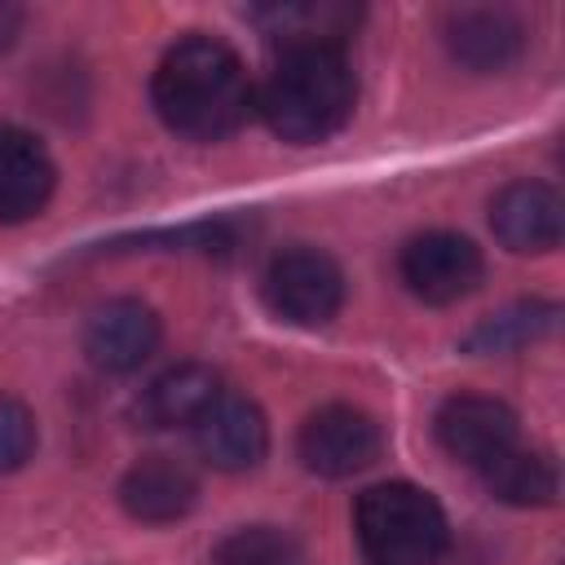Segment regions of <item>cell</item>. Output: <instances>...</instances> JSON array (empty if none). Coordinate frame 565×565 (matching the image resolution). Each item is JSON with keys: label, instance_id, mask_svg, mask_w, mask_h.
Masks as SVG:
<instances>
[{"label": "cell", "instance_id": "cell-5", "mask_svg": "<svg viewBox=\"0 0 565 565\" xmlns=\"http://www.w3.org/2000/svg\"><path fill=\"white\" fill-rule=\"evenodd\" d=\"M384 450L380 424L344 402H331L322 411H313L300 428V459L309 472L318 477H353L362 468H371Z\"/></svg>", "mask_w": 565, "mask_h": 565}, {"label": "cell", "instance_id": "cell-16", "mask_svg": "<svg viewBox=\"0 0 565 565\" xmlns=\"http://www.w3.org/2000/svg\"><path fill=\"white\" fill-rule=\"evenodd\" d=\"M256 22H260L265 35H274L282 49H300V44H340L344 31L358 22V9H349V4H274V9H260Z\"/></svg>", "mask_w": 565, "mask_h": 565}, {"label": "cell", "instance_id": "cell-15", "mask_svg": "<svg viewBox=\"0 0 565 565\" xmlns=\"http://www.w3.org/2000/svg\"><path fill=\"white\" fill-rule=\"evenodd\" d=\"M486 490L503 503H516V508H543L556 499V463L539 450H521V446H508L503 455H494L486 468Z\"/></svg>", "mask_w": 565, "mask_h": 565}, {"label": "cell", "instance_id": "cell-12", "mask_svg": "<svg viewBox=\"0 0 565 565\" xmlns=\"http://www.w3.org/2000/svg\"><path fill=\"white\" fill-rule=\"evenodd\" d=\"M446 49L468 71H503L525 49V26L508 9H450L446 13Z\"/></svg>", "mask_w": 565, "mask_h": 565}, {"label": "cell", "instance_id": "cell-13", "mask_svg": "<svg viewBox=\"0 0 565 565\" xmlns=\"http://www.w3.org/2000/svg\"><path fill=\"white\" fill-rule=\"evenodd\" d=\"M53 194V159L49 150L22 132L0 124V225H18L35 216Z\"/></svg>", "mask_w": 565, "mask_h": 565}, {"label": "cell", "instance_id": "cell-4", "mask_svg": "<svg viewBox=\"0 0 565 565\" xmlns=\"http://www.w3.org/2000/svg\"><path fill=\"white\" fill-rule=\"evenodd\" d=\"M260 287H265V305L296 327H322L344 305V274L318 247H282L265 265Z\"/></svg>", "mask_w": 565, "mask_h": 565}, {"label": "cell", "instance_id": "cell-3", "mask_svg": "<svg viewBox=\"0 0 565 565\" xmlns=\"http://www.w3.org/2000/svg\"><path fill=\"white\" fill-rule=\"evenodd\" d=\"M358 543L375 565H433L446 547V512L419 486H371L353 512Z\"/></svg>", "mask_w": 565, "mask_h": 565}, {"label": "cell", "instance_id": "cell-11", "mask_svg": "<svg viewBox=\"0 0 565 565\" xmlns=\"http://www.w3.org/2000/svg\"><path fill=\"white\" fill-rule=\"evenodd\" d=\"M199 499V481L181 459L168 455H146L137 459L124 481H119V503L132 521L146 525H163V521H181Z\"/></svg>", "mask_w": 565, "mask_h": 565}, {"label": "cell", "instance_id": "cell-8", "mask_svg": "<svg viewBox=\"0 0 565 565\" xmlns=\"http://www.w3.org/2000/svg\"><path fill=\"white\" fill-rule=\"evenodd\" d=\"M159 349V318L141 300H106L84 322V353L110 375L137 371Z\"/></svg>", "mask_w": 565, "mask_h": 565}, {"label": "cell", "instance_id": "cell-7", "mask_svg": "<svg viewBox=\"0 0 565 565\" xmlns=\"http://www.w3.org/2000/svg\"><path fill=\"white\" fill-rule=\"evenodd\" d=\"M437 441L450 459L486 468L494 455L516 446V415L499 397L459 393L437 411Z\"/></svg>", "mask_w": 565, "mask_h": 565}, {"label": "cell", "instance_id": "cell-14", "mask_svg": "<svg viewBox=\"0 0 565 565\" xmlns=\"http://www.w3.org/2000/svg\"><path fill=\"white\" fill-rule=\"evenodd\" d=\"M221 375L203 362H181L172 371H163L159 380H150V388L141 393L137 402V415L141 424L150 428H177V424H190L221 397Z\"/></svg>", "mask_w": 565, "mask_h": 565}, {"label": "cell", "instance_id": "cell-2", "mask_svg": "<svg viewBox=\"0 0 565 565\" xmlns=\"http://www.w3.org/2000/svg\"><path fill=\"white\" fill-rule=\"evenodd\" d=\"M353 71L340 44H300L282 49L274 71L265 75V88L256 97L265 124L296 146L322 141L344 128L353 115Z\"/></svg>", "mask_w": 565, "mask_h": 565}, {"label": "cell", "instance_id": "cell-10", "mask_svg": "<svg viewBox=\"0 0 565 565\" xmlns=\"http://www.w3.org/2000/svg\"><path fill=\"white\" fill-rule=\"evenodd\" d=\"M490 225L508 252H552L565 230V207L552 185L512 181L490 199Z\"/></svg>", "mask_w": 565, "mask_h": 565}, {"label": "cell", "instance_id": "cell-19", "mask_svg": "<svg viewBox=\"0 0 565 565\" xmlns=\"http://www.w3.org/2000/svg\"><path fill=\"white\" fill-rule=\"evenodd\" d=\"M35 450V419L22 402L0 397V472H13Z\"/></svg>", "mask_w": 565, "mask_h": 565}, {"label": "cell", "instance_id": "cell-17", "mask_svg": "<svg viewBox=\"0 0 565 565\" xmlns=\"http://www.w3.org/2000/svg\"><path fill=\"white\" fill-rule=\"evenodd\" d=\"M552 327H556V305L521 300V305H508V309L490 313L486 322H477L472 335L463 340V349L468 353H512V349H525V344L543 340Z\"/></svg>", "mask_w": 565, "mask_h": 565}, {"label": "cell", "instance_id": "cell-6", "mask_svg": "<svg viewBox=\"0 0 565 565\" xmlns=\"http://www.w3.org/2000/svg\"><path fill=\"white\" fill-rule=\"evenodd\" d=\"M402 282L428 305H455L481 282V252L472 238L433 230L402 247Z\"/></svg>", "mask_w": 565, "mask_h": 565}, {"label": "cell", "instance_id": "cell-18", "mask_svg": "<svg viewBox=\"0 0 565 565\" xmlns=\"http://www.w3.org/2000/svg\"><path fill=\"white\" fill-rule=\"evenodd\" d=\"M212 565H305L300 543L274 525H243L225 534L212 552Z\"/></svg>", "mask_w": 565, "mask_h": 565}, {"label": "cell", "instance_id": "cell-9", "mask_svg": "<svg viewBox=\"0 0 565 565\" xmlns=\"http://www.w3.org/2000/svg\"><path fill=\"white\" fill-rule=\"evenodd\" d=\"M194 446L199 455L221 468V472H243V468H256L265 459V446H269V428H265V415L256 402L247 397H234V393H221L199 419H194Z\"/></svg>", "mask_w": 565, "mask_h": 565}, {"label": "cell", "instance_id": "cell-1", "mask_svg": "<svg viewBox=\"0 0 565 565\" xmlns=\"http://www.w3.org/2000/svg\"><path fill=\"white\" fill-rule=\"evenodd\" d=\"M150 97L172 132L190 141H216L247 119L252 79L234 49H225L212 35H190L163 53Z\"/></svg>", "mask_w": 565, "mask_h": 565}]
</instances>
